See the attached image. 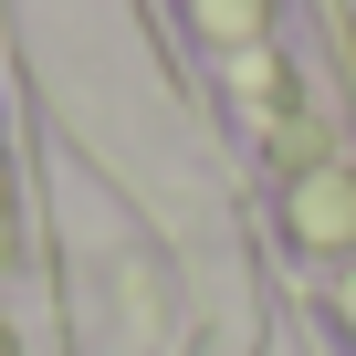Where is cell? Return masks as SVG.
Instances as JSON below:
<instances>
[{
  "label": "cell",
  "instance_id": "obj_1",
  "mask_svg": "<svg viewBox=\"0 0 356 356\" xmlns=\"http://www.w3.org/2000/svg\"><path fill=\"white\" fill-rule=\"evenodd\" d=\"M0 356H11V335H0Z\"/></svg>",
  "mask_w": 356,
  "mask_h": 356
}]
</instances>
